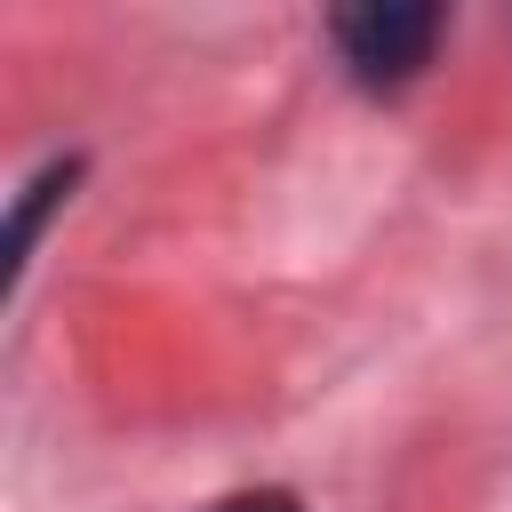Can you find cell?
Segmentation results:
<instances>
[{
	"mask_svg": "<svg viewBox=\"0 0 512 512\" xmlns=\"http://www.w3.org/2000/svg\"><path fill=\"white\" fill-rule=\"evenodd\" d=\"M208 512H304L288 488H248V496H224V504H208Z\"/></svg>",
	"mask_w": 512,
	"mask_h": 512,
	"instance_id": "cell-3",
	"label": "cell"
},
{
	"mask_svg": "<svg viewBox=\"0 0 512 512\" xmlns=\"http://www.w3.org/2000/svg\"><path fill=\"white\" fill-rule=\"evenodd\" d=\"M440 8L432 0H368V8H336L328 16V40H336V64L360 80V88H408L432 48H440Z\"/></svg>",
	"mask_w": 512,
	"mask_h": 512,
	"instance_id": "cell-1",
	"label": "cell"
},
{
	"mask_svg": "<svg viewBox=\"0 0 512 512\" xmlns=\"http://www.w3.org/2000/svg\"><path fill=\"white\" fill-rule=\"evenodd\" d=\"M80 184V160H48L32 184H24V200H16V224H8V288L24 280V264H32V240H40V216L64 200Z\"/></svg>",
	"mask_w": 512,
	"mask_h": 512,
	"instance_id": "cell-2",
	"label": "cell"
}]
</instances>
